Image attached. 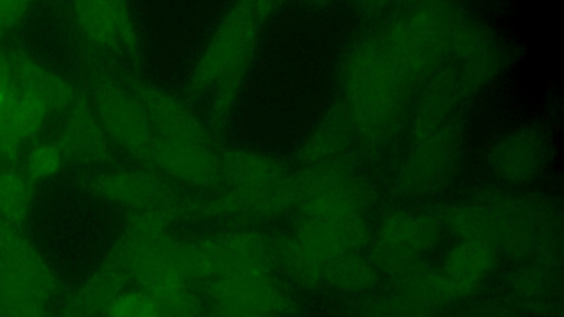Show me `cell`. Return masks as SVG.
Segmentation results:
<instances>
[{"label":"cell","instance_id":"ba28073f","mask_svg":"<svg viewBox=\"0 0 564 317\" xmlns=\"http://www.w3.org/2000/svg\"><path fill=\"white\" fill-rule=\"evenodd\" d=\"M149 158L174 178L194 186H209L219 177V165L208 144L154 136Z\"/></svg>","mask_w":564,"mask_h":317},{"label":"cell","instance_id":"52a82bcc","mask_svg":"<svg viewBox=\"0 0 564 317\" xmlns=\"http://www.w3.org/2000/svg\"><path fill=\"white\" fill-rule=\"evenodd\" d=\"M0 256L46 304L62 285L51 266L20 230L0 217Z\"/></svg>","mask_w":564,"mask_h":317},{"label":"cell","instance_id":"d4e9b609","mask_svg":"<svg viewBox=\"0 0 564 317\" xmlns=\"http://www.w3.org/2000/svg\"><path fill=\"white\" fill-rule=\"evenodd\" d=\"M62 162V154L56 145L39 144L26 158V170L31 178L44 179L54 175Z\"/></svg>","mask_w":564,"mask_h":317},{"label":"cell","instance_id":"9c48e42d","mask_svg":"<svg viewBox=\"0 0 564 317\" xmlns=\"http://www.w3.org/2000/svg\"><path fill=\"white\" fill-rule=\"evenodd\" d=\"M128 272L109 254L79 285L63 306L58 317H99L113 299L128 288Z\"/></svg>","mask_w":564,"mask_h":317},{"label":"cell","instance_id":"9a60e30c","mask_svg":"<svg viewBox=\"0 0 564 317\" xmlns=\"http://www.w3.org/2000/svg\"><path fill=\"white\" fill-rule=\"evenodd\" d=\"M380 281L367 253L359 251L347 253L325 267L323 288L345 300L370 291Z\"/></svg>","mask_w":564,"mask_h":317},{"label":"cell","instance_id":"30bf717a","mask_svg":"<svg viewBox=\"0 0 564 317\" xmlns=\"http://www.w3.org/2000/svg\"><path fill=\"white\" fill-rule=\"evenodd\" d=\"M140 101L159 138L186 143L207 144L198 120L178 100L153 87H140Z\"/></svg>","mask_w":564,"mask_h":317},{"label":"cell","instance_id":"44dd1931","mask_svg":"<svg viewBox=\"0 0 564 317\" xmlns=\"http://www.w3.org/2000/svg\"><path fill=\"white\" fill-rule=\"evenodd\" d=\"M18 96L9 63L0 54V153L12 161L18 156L20 143L11 128V113Z\"/></svg>","mask_w":564,"mask_h":317},{"label":"cell","instance_id":"ffe728a7","mask_svg":"<svg viewBox=\"0 0 564 317\" xmlns=\"http://www.w3.org/2000/svg\"><path fill=\"white\" fill-rule=\"evenodd\" d=\"M32 188L25 178L13 172L0 173V217L21 227L26 220Z\"/></svg>","mask_w":564,"mask_h":317},{"label":"cell","instance_id":"d6986e66","mask_svg":"<svg viewBox=\"0 0 564 317\" xmlns=\"http://www.w3.org/2000/svg\"><path fill=\"white\" fill-rule=\"evenodd\" d=\"M453 317H532L494 282L459 304Z\"/></svg>","mask_w":564,"mask_h":317},{"label":"cell","instance_id":"e0dca14e","mask_svg":"<svg viewBox=\"0 0 564 317\" xmlns=\"http://www.w3.org/2000/svg\"><path fill=\"white\" fill-rule=\"evenodd\" d=\"M229 183L240 194L258 192L276 182L281 167L271 158L247 152H231L224 158Z\"/></svg>","mask_w":564,"mask_h":317},{"label":"cell","instance_id":"603a6c76","mask_svg":"<svg viewBox=\"0 0 564 317\" xmlns=\"http://www.w3.org/2000/svg\"><path fill=\"white\" fill-rule=\"evenodd\" d=\"M156 300L159 317H208L209 304L196 285Z\"/></svg>","mask_w":564,"mask_h":317},{"label":"cell","instance_id":"6da1fadb","mask_svg":"<svg viewBox=\"0 0 564 317\" xmlns=\"http://www.w3.org/2000/svg\"><path fill=\"white\" fill-rule=\"evenodd\" d=\"M184 266L196 286L228 275L275 273L272 241L254 230H236L184 242Z\"/></svg>","mask_w":564,"mask_h":317},{"label":"cell","instance_id":"7402d4cb","mask_svg":"<svg viewBox=\"0 0 564 317\" xmlns=\"http://www.w3.org/2000/svg\"><path fill=\"white\" fill-rule=\"evenodd\" d=\"M48 109L39 98L19 92L11 113V128L21 142L34 135L42 127Z\"/></svg>","mask_w":564,"mask_h":317},{"label":"cell","instance_id":"7a4b0ae2","mask_svg":"<svg viewBox=\"0 0 564 317\" xmlns=\"http://www.w3.org/2000/svg\"><path fill=\"white\" fill-rule=\"evenodd\" d=\"M494 283L532 317H563L562 259L500 264Z\"/></svg>","mask_w":564,"mask_h":317},{"label":"cell","instance_id":"4fadbf2b","mask_svg":"<svg viewBox=\"0 0 564 317\" xmlns=\"http://www.w3.org/2000/svg\"><path fill=\"white\" fill-rule=\"evenodd\" d=\"M74 13L85 34L102 45H112L118 40L134 45V34L121 2L77 1Z\"/></svg>","mask_w":564,"mask_h":317},{"label":"cell","instance_id":"277c9868","mask_svg":"<svg viewBox=\"0 0 564 317\" xmlns=\"http://www.w3.org/2000/svg\"><path fill=\"white\" fill-rule=\"evenodd\" d=\"M254 17L246 3L227 14L195 69L193 86L196 89L234 75L241 66L254 43Z\"/></svg>","mask_w":564,"mask_h":317},{"label":"cell","instance_id":"2e32d148","mask_svg":"<svg viewBox=\"0 0 564 317\" xmlns=\"http://www.w3.org/2000/svg\"><path fill=\"white\" fill-rule=\"evenodd\" d=\"M22 92L42 100L48 110H63L73 102L74 90L62 78L24 55L14 57Z\"/></svg>","mask_w":564,"mask_h":317},{"label":"cell","instance_id":"3957f363","mask_svg":"<svg viewBox=\"0 0 564 317\" xmlns=\"http://www.w3.org/2000/svg\"><path fill=\"white\" fill-rule=\"evenodd\" d=\"M197 287L208 304L247 305L280 317H296L302 309L297 291L278 273L228 275Z\"/></svg>","mask_w":564,"mask_h":317},{"label":"cell","instance_id":"8992f818","mask_svg":"<svg viewBox=\"0 0 564 317\" xmlns=\"http://www.w3.org/2000/svg\"><path fill=\"white\" fill-rule=\"evenodd\" d=\"M346 317H453L454 310L421 300L387 281L343 300Z\"/></svg>","mask_w":564,"mask_h":317},{"label":"cell","instance_id":"ac0fdd59","mask_svg":"<svg viewBox=\"0 0 564 317\" xmlns=\"http://www.w3.org/2000/svg\"><path fill=\"white\" fill-rule=\"evenodd\" d=\"M0 317H50L46 303L1 256Z\"/></svg>","mask_w":564,"mask_h":317},{"label":"cell","instance_id":"8fae6325","mask_svg":"<svg viewBox=\"0 0 564 317\" xmlns=\"http://www.w3.org/2000/svg\"><path fill=\"white\" fill-rule=\"evenodd\" d=\"M89 187L117 204L139 210L173 201L164 183L155 176L140 173H116L94 178Z\"/></svg>","mask_w":564,"mask_h":317},{"label":"cell","instance_id":"4316f807","mask_svg":"<svg viewBox=\"0 0 564 317\" xmlns=\"http://www.w3.org/2000/svg\"><path fill=\"white\" fill-rule=\"evenodd\" d=\"M29 3L21 0H0V31L14 26L26 13Z\"/></svg>","mask_w":564,"mask_h":317},{"label":"cell","instance_id":"5bb4252c","mask_svg":"<svg viewBox=\"0 0 564 317\" xmlns=\"http://www.w3.org/2000/svg\"><path fill=\"white\" fill-rule=\"evenodd\" d=\"M275 273L297 292L313 293L323 288L324 267L291 236L272 241Z\"/></svg>","mask_w":564,"mask_h":317},{"label":"cell","instance_id":"484cf974","mask_svg":"<svg viewBox=\"0 0 564 317\" xmlns=\"http://www.w3.org/2000/svg\"><path fill=\"white\" fill-rule=\"evenodd\" d=\"M208 317H280L261 308L229 303L209 304Z\"/></svg>","mask_w":564,"mask_h":317},{"label":"cell","instance_id":"cb8c5ba5","mask_svg":"<svg viewBox=\"0 0 564 317\" xmlns=\"http://www.w3.org/2000/svg\"><path fill=\"white\" fill-rule=\"evenodd\" d=\"M99 317H159V305L148 293L137 287H128Z\"/></svg>","mask_w":564,"mask_h":317},{"label":"cell","instance_id":"7c38bea8","mask_svg":"<svg viewBox=\"0 0 564 317\" xmlns=\"http://www.w3.org/2000/svg\"><path fill=\"white\" fill-rule=\"evenodd\" d=\"M62 156L76 161L107 160L108 146L104 134L84 99H77L61 131L58 145Z\"/></svg>","mask_w":564,"mask_h":317},{"label":"cell","instance_id":"5b68a950","mask_svg":"<svg viewBox=\"0 0 564 317\" xmlns=\"http://www.w3.org/2000/svg\"><path fill=\"white\" fill-rule=\"evenodd\" d=\"M95 98L108 133L133 155L149 158L154 135L140 99L106 81L96 87Z\"/></svg>","mask_w":564,"mask_h":317}]
</instances>
